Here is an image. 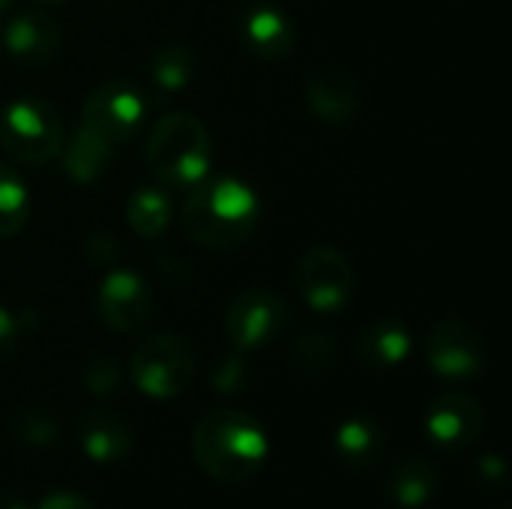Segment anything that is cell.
<instances>
[{
    "label": "cell",
    "instance_id": "6da1fadb",
    "mask_svg": "<svg viewBox=\"0 0 512 509\" xmlns=\"http://www.w3.org/2000/svg\"><path fill=\"white\" fill-rule=\"evenodd\" d=\"M270 444L261 423L234 408L204 414L192 429L195 465L219 483H246L267 462Z\"/></svg>",
    "mask_w": 512,
    "mask_h": 509
},
{
    "label": "cell",
    "instance_id": "7a4b0ae2",
    "mask_svg": "<svg viewBox=\"0 0 512 509\" xmlns=\"http://www.w3.org/2000/svg\"><path fill=\"white\" fill-rule=\"evenodd\" d=\"M186 192L183 228L198 246L231 249L255 231L261 204L249 183L237 177H204Z\"/></svg>",
    "mask_w": 512,
    "mask_h": 509
},
{
    "label": "cell",
    "instance_id": "3957f363",
    "mask_svg": "<svg viewBox=\"0 0 512 509\" xmlns=\"http://www.w3.org/2000/svg\"><path fill=\"white\" fill-rule=\"evenodd\" d=\"M210 132L189 111L165 114L147 138V165L162 189H192L210 171Z\"/></svg>",
    "mask_w": 512,
    "mask_h": 509
},
{
    "label": "cell",
    "instance_id": "277c9868",
    "mask_svg": "<svg viewBox=\"0 0 512 509\" xmlns=\"http://www.w3.org/2000/svg\"><path fill=\"white\" fill-rule=\"evenodd\" d=\"M0 147L18 165H45L60 156L63 120L42 96H21L0 114Z\"/></svg>",
    "mask_w": 512,
    "mask_h": 509
},
{
    "label": "cell",
    "instance_id": "5b68a950",
    "mask_svg": "<svg viewBox=\"0 0 512 509\" xmlns=\"http://www.w3.org/2000/svg\"><path fill=\"white\" fill-rule=\"evenodd\" d=\"M195 351L177 333H153L141 339L129 360L132 384L150 399H174L195 381Z\"/></svg>",
    "mask_w": 512,
    "mask_h": 509
},
{
    "label": "cell",
    "instance_id": "8992f818",
    "mask_svg": "<svg viewBox=\"0 0 512 509\" xmlns=\"http://www.w3.org/2000/svg\"><path fill=\"white\" fill-rule=\"evenodd\" d=\"M294 285L303 303L318 315L342 312L357 288L351 261L333 246H312L294 267Z\"/></svg>",
    "mask_w": 512,
    "mask_h": 509
},
{
    "label": "cell",
    "instance_id": "52a82bcc",
    "mask_svg": "<svg viewBox=\"0 0 512 509\" xmlns=\"http://www.w3.org/2000/svg\"><path fill=\"white\" fill-rule=\"evenodd\" d=\"M144 117H147L144 93L123 78H111L93 87L81 108V126L96 132L114 147L129 141L144 126Z\"/></svg>",
    "mask_w": 512,
    "mask_h": 509
},
{
    "label": "cell",
    "instance_id": "ba28073f",
    "mask_svg": "<svg viewBox=\"0 0 512 509\" xmlns=\"http://www.w3.org/2000/svg\"><path fill=\"white\" fill-rule=\"evenodd\" d=\"M423 354L435 375L447 381H471L486 369L489 345L471 321L444 318L426 333Z\"/></svg>",
    "mask_w": 512,
    "mask_h": 509
},
{
    "label": "cell",
    "instance_id": "9c48e42d",
    "mask_svg": "<svg viewBox=\"0 0 512 509\" xmlns=\"http://www.w3.org/2000/svg\"><path fill=\"white\" fill-rule=\"evenodd\" d=\"M288 318V303L279 294L267 288H249L228 303L222 327L237 351H255L276 342L285 333Z\"/></svg>",
    "mask_w": 512,
    "mask_h": 509
},
{
    "label": "cell",
    "instance_id": "30bf717a",
    "mask_svg": "<svg viewBox=\"0 0 512 509\" xmlns=\"http://www.w3.org/2000/svg\"><path fill=\"white\" fill-rule=\"evenodd\" d=\"M99 318L114 333H135L153 315V291L150 285L132 270H105L96 297Z\"/></svg>",
    "mask_w": 512,
    "mask_h": 509
},
{
    "label": "cell",
    "instance_id": "8fae6325",
    "mask_svg": "<svg viewBox=\"0 0 512 509\" xmlns=\"http://www.w3.org/2000/svg\"><path fill=\"white\" fill-rule=\"evenodd\" d=\"M486 429V411L474 396L444 393L426 411V435L447 453H462L480 441Z\"/></svg>",
    "mask_w": 512,
    "mask_h": 509
},
{
    "label": "cell",
    "instance_id": "7c38bea8",
    "mask_svg": "<svg viewBox=\"0 0 512 509\" xmlns=\"http://www.w3.org/2000/svg\"><path fill=\"white\" fill-rule=\"evenodd\" d=\"M306 108L327 126H351L363 111V93L348 72L315 69L306 81Z\"/></svg>",
    "mask_w": 512,
    "mask_h": 509
},
{
    "label": "cell",
    "instance_id": "4fadbf2b",
    "mask_svg": "<svg viewBox=\"0 0 512 509\" xmlns=\"http://www.w3.org/2000/svg\"><path fill=\"white\" fill-rule=\"evenodd\" d=\"M240 36L243 45L249 48V54L261 57V60H285L291 57V51L297 48V24L294 18L276 6V3H252L243 12L240 21Z\"/></svg>",
    "mask_w": 512,
    "mask_h": 509
},
{
    "label": "cell",
    "instance_id": "5bb4252c",
    "mask_svg": "<svg viewBox=\"0 0 512 509\" xmlns=\"http://www.w3.org/2000/svg\"><path fill=\"white\" fill-rule=\"evenodd\" d=\"M3 42H6V51L24 66H48L60 54L63 33L51 15L30 9V12L15 15L6 24Z\"/></svg>",
    "mask_w": 512,
    "mask_h": 509
},
{
    "label": "cell",
    "instance_id": "9a60e30c",
    "mask_svg": "<svg viewBox=\"0 0 512 509\" xmlns=\"http://www.w3.org/2000/svg\"><path fill=\"white\" fill-rule=\"evenodd\" d=\"M78 441H81V450L93 462L111 465L132 453L135 435L123 414H117L111 408H93L78 420Z\"/></svg>",
    "mask_w": 512,
    "mask_h": 509
},
{
    "label": "cell",
    "instance_id": "2e32d148",
    "mask_svg": "<svg viewBox=\"0 0 512 509\" xmlns=\"http://www.w3.org/2000/svg\"><path fill=\"white\" fill-rule=\"evenodd\" d=\"M438 471L420 453H405L393 462L387 474V495L405 509L426 507L438 495Z\"/></svg>",
    "mask_w": 512,
    "mask_h": 509
},
{
    "label": "cell",
    "instance_id": "e0dca14e",
    "mask_svg": "<svg viewBox=\"0 0 512 509\" xmlns=\"http://www.w3.org/2000/svg\"><path fill=\"white\" fill-rule=\"evenodd\" d=\"M333 447H336V456H339V462L345 468H351V471H369L384 456L387 435H384V429H381L378 420H372V417H351V420H345L336 429Z\"/></svg>",
    "mask_w": 512,
    "mask_h": 509
},
{
    "label": "cell",
    "instance_id": "ac0fdd59",
    "mask_svg": "<svg viewBox=\"0 0 512 509\" xmlns=\"http://www.w3.org/2000/svg\"><path fill=\"white\" fill-rule=\"evenodd\" d=\"M411 354V333L402 321L381 318L357 336V360L369 369H393Z\"/></svg>",
    "mask_w": 512,
    "mask_h": 509
},
{
    "label": "cell",
    "instance_id": "d6986e66",
    "mask_svg": "<svg viewBox=\"0 0 512 509\" xmlns=\"http://www.w3.org/2000/svg\"><path fill=\"white\" fill-rule=\"evenodd\" d=\"M60 153H63V171L75 183H93L111 168L117 147L108 144L105 138H99L96 132L78 126L75 135L69 138V144L60 147Z\"/></svg>",
    "mask_w": 512,
    "mask_h": 509
},
{
    "label": "cell",
    "instance_id": "ffe728a7",
    "mask_svg": "<svg viewBox=\"0 0 512 509\" xmlns=\"http://www.w3.org/2000/svg\"><path fill=\"white\" fill-rule=\"evenodd\" d=\"M198 66V57L189 45H162L150 54L147 60V72L153 78V84L162 90V93H174V90H183L189 81H192V72Z\"/></svg>",
    "mask_w": 512,
    "mask_h": 509
},
{
    "label": "cell",
    "instance_id": "44dd1931",
    "mask_svg": "<svg viewBox=\"0 0 512 509\" xmlns=\"http://www.w3.org/2000/svg\"><path fill=\"white\" fill-rule=\"evenodd\" d=\"M126 222L141 240H156L171 225V201L162 189H138L126 204Z\"/></svg>",
    "mask_w": 512,
    "mask_h": 509
},
{
    "label": "cell",
    "instance_id": "7402d4cb",
    "mask_svg": "<svg viewBox=\"0 0 512 509\" xmlns=\"http://www.w3.org/2000/svg\"><path fill=\"white\" fill-rule=\"evenodd\" d=\"M30 219V195L24 180L0 162V240L15 237Z\"/></svg>",
    "mask_w": 512,
    "mask_h": 509
},
{
    "label": "cell",
    "instance_id": "603a6c76",
    "mask_svg": "<svg viewBox=\"0 0 512 509\" xmlns=\"http://www.w3.org/2000/svg\"><path fill=\"white\" fill-rule=\"evenodd\" d=\"M288 360L303 375H324L336 360V339L324 330H306L291 342Z\"/></svg>",
    "mask_w": 512,
    "mask_h": 509
},
{
    "label": "cell",
    "instance_id": "cb8c5ba5",
    "mask_svg": "<svg viewBox=\"0 0 512 509\" xmlns=\"http://www.w3.org/2000/svg\"><path fill=\"white\" fill-rule=\"evenodd\" d=\"M12 432H15V438H18L24 447L42 450V447H48V444L57 438L60 429H57V423H54L45 411H21V414L15 417Z\"/></svg>",
    "mask_w": 512,
    "mask_h": 509
},
{
    "label": "cell",
    "instance_id": "d4e9b609",
    "mask_svg": "<svg viewBox=\"0 0 512 509\" xmlns=\"http://www.w3.org/2000/svg\"><path fill=\"white\" fill-rule=\"evenodd\" d=\"M84 387L96 396H105V393H114L117 384H120V366L114 357H96L87 363L84 369Z\"/></svg>",
    "mask_w": 512,
    "mask_h": 509
},
{
    "label": "cell",
    "instance_id": "484cf974",
    "mask_svg": "<svg viewBox=\"0 0 512 509\" xmlns=\"http://www.w3.org/2000/svg\"><path fill=\"white\" fill-rule=\"evenodd\" d=\"M84 255H87V261H90L93 267L111 270V267L117 264V258H120V246H117V240H114L111 234L99 231V234H93V237L84 243Z\"/></svg>",
    "mask_w": 512,
    "mask_h": 509
},
{
    "label": "cell",
    "instance_id": "4316f807",
    "mask_svg": "<svg viewBox=\"0 0 512 509\" xmlns=\"http://www.w3.org/2000/svg\"><path fill=\"white\" fill-rule=\"evenodd\" d=\"M477 480H480V486L483 489H489V492H495V489H501L504 483H507V465H504V459L501 456H495V453H489V456H483L480 462H477Z\"/></svg>",
    "mask_w": 512,
    "mask_h": 509
},
{
    "label": "cell",
    "instance_id": "83f0119b",
    "mask_svg": "<svg viewBox=\"0 0 512 509\" xmlns=\"http://www.w3.org/2000/svg\"><path fill=\"white\" fill-rule=\"evenodd\" d=\"M36 509H96L87 498H81L78 492H51V495H45Z\"/></svg>",
    "mask_w": 512,
    "mask_h": 509
},
{
    "label": "cell",
    "instance_id": "f1b7e54d",
    "mask_svg": "<svg viewBox=\"0 0 512 509\" xmlns=\"http://www.w3.org/2000/svg\"><path fill=\"white\" fill-rule=\"evenodd\" d=\"M18 321H15V315L9 312V309H3L0 306V360H6L12 351H15V345H18Z\"/></svg>",
    "mask_w": 512,
    "mask_h": 509
},
{
    "label": "cell",
    "instance_id": "f546056e",
    "mask_svg": "<svg viewBox=\"0 0 512 509\" xmlns=\"http://www.w3.org/2000/svg\"><path fill=\"white\" fill-rule=\"evenodd\" d=\"M225 366L216 372V378H213V384H216V390H234L243 378H237V375H243V360L240 357H228V360H222Z\"/></svg>",
    "mask_w": 512,
    "mask_h": 509
},
{
    "label": "cell",
    "instance_id": "4dcf8cb0",
    "mask_svg": "<svg viewBox=\"0 0 512 509\" xmlns=\"http://www.w3.org/2000/svg\"><path fill=\"white\" fill-rule=\"evenodd\" d=\"M0 509H30L21 498H15V495H0Z\"/></svg>",
    "mask_w": 512,
    "mask_h": 509
},
{
    "label": "cell",
    "instance_id": "1f68e13d",
    "mask_svg": "<svg viewBox=\"0 0 512 509\" xmlns=\"http://www.w3.org/2000/svg\"><path fill=\"white\" fill-rule=\"evenodd\" d=\"M33 3H45V6H60V3H66V0H33Z\"/></svg>",
    "mask_w": 512,
    "mask_h": 509
},
{
    "label": "cell",
    "instance_id": "d6a6232c",
    "mask_svg": "<svg viewBox=\"0 0 512 509\" xmlns=\"http://www.w3.org/2000/svg\"><path fill=\"white\" fill-rule=\"evenodd\" d=\"M12 3H15V0H0V12H3V9H9Z\"/></svg>",
    "mask_w": 512,
    "mask_h": 509
}]
</instances>
